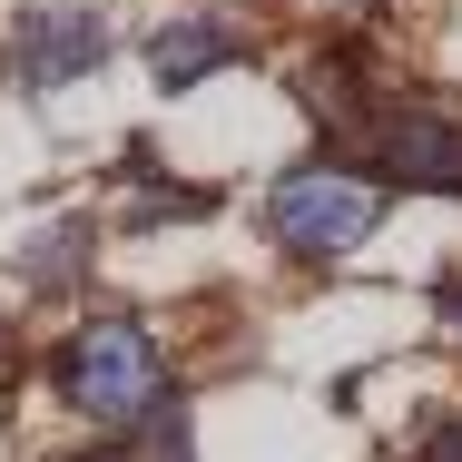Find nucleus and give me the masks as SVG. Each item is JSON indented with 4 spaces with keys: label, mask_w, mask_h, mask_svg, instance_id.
Listing matches in <instances>:
<instances>
[{
    "label": "nucleus",
    "mask_w": 462,
    "mask_h": 462,
    "mask_svg": "<svg viewBox=\"0 0 462 462\" xmlns=\"http://www.w3.org/2000/svg\"><path fill=\"white\" fill-rule=\"evenodd\" d=\"M433 315H443V335L462 345V285H443V295H433Z\"/></svg>",
    "instance_id": "0eeeda50"
},
{
    "label": "nucleus",
    "mask_w": 462,
    "mask_h": 462,
    "mask_svg": "<svg viewBox=\"0 0 462 462\" xmlns=\"http://www.w3.org/2000/svg\"><path fill=\"white\" fill-rule=\"evenodd\" d=\"M30 276H79V226H50V236H40V256H30Z\"/></svg>",
    "instance_id": "423d86ee"
},
{
    "label": "nucleus",
    "mask_w": 462,
    "mask_h": 462,
    "mask_svg": "<svg viewBox=\"0 0 462 462\" xmlns=\"http://www.w3.org/2000/svg\"><path fill=\"white\" fill-rule=\"evenodd\" d=\"M236 60V30H217V20H178V30H158L148 40V69H158V89H197L207 69H226Z\"/></svg>",
    "instance_id": "39448f33"
},
{
    "label": "nucleus",
    "mask_w": 462,
    "mask_h": 462,
    "mask_svg": "<svg viewBox=\"0 0 462 462\" xmlns=\"http://www.w3.org/2000/svg\"><path fill=\"white\" fill-rule=\"evenodd\" d=\"M10 60H20L30 89H69V79H89L108 60V30H98V10H30L20 40H10Z\"/></svg>",
    "instance_id": "7ed1b4c3"
},
{
    "label": "nucleus",
    "mask_w": 462,
    "mask_h": 462,
    "mask_svg": "<svg viewBox=\"0 0 462 462\" xmlns=\"http://www.w3.org/2000/svg\"><path fill=\"white\" fill-rule=\"evenodd\" d=\"M374 168L403 178V187H453V197H462V128H453V118L403 108V118L374 128Z\"/></svg>",
    "instance_id": "20e7f679"
},
{
    "label": "nucleus",
    "mask_w": 462,
    "mask_h": 462,
    "mask_svg": "<svg viewBox=\"0 0 462 462\" xmlns=\"http://www.w3.org/2000/svg\"><path fill=\"white\" fill-rule=\"evenodd\" d=\"M69 403H79L89 423H148V413L168 403V355H158V335H148L138 315L79 325V345H69Z\"/></svg>",
    "instance_id": "f03ea898"
},
{
    "label": "nucleus",
    "mask_w": 462,
    "mask_h": 462,
    "mask_svg": "<svg viewBox=\"0 0 462 462\" xmlns=\"http://www.w3.org/2000/svg\"><path fill=\"white\" fill-rule=\"evenodd\" d=\"M423 462H462V443H443V453H423Z\"/></svg>",
    "instance_id": "6e6552de"
},
{
    "label": "nucleus",
    "mask_w": 462,
    "mask_h": 462,
    "mask_svg": "<svg viewBox=\"0 0 462 462\" xmlns=\"http://www.w3.org/2000/svg\"><path fill=\"white\" fill-rule=\"evenodd\" d=\"M266 226H276L285 256H305V266H325V256H355L374 226H383V178H355V168H335V158H315V168H285L276 197H266Z\"/></svg>",
    "instance_id": "f257e3e1"
}]
</instances>
